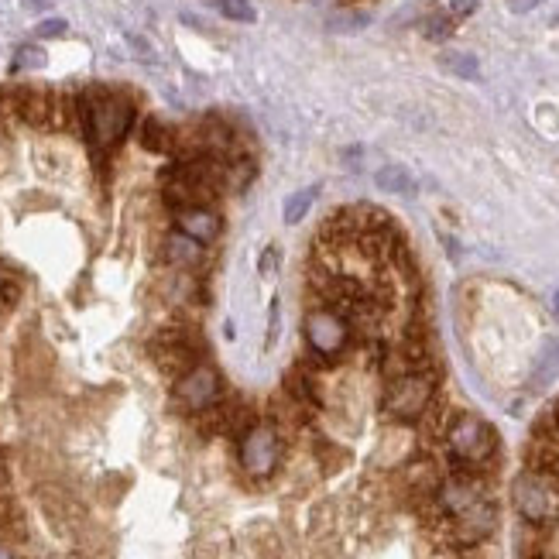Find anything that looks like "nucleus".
I'll list each match as a JSON object with an SVG mask.
<instances>
[{"label":"nucleus","instance_id":"aec40b11","mask_svg":"<svg viewBox=\"0 0 559 559\" xmlns=\"http://www.w3.org/2000/svg\"><path fill=\"white\" fill-rule=\"evenodd\" d=\"M556 371H559V340H549L539 357V364H535V381H549Z\"/></svg>","mask_w":559,"mask_h":559},{"label":"nucleus","instance_id":"f03ea898","mask_svg":"<svg viewBox=\"0 0 559 559\" xmlns=\"http://www.w3.org/2000/svg\"><path fill=\"white\" fill-rule=\"evenodd\" d=\"M446 446H450V457L457 463V470H470V474H484L494 463L498 453V433L481 419V415L457 412L446 426Z\"/></svg>","mask_w":559,"mask_h":559},{"label":"nucleus","instance_id":"c756f323","mask_svg":"<svg viewBox=\"0 0 559 559\" xmlns=\"http://www.w3.org/2000/svg\"><path fill=\"white\" fill-rule=\"evenodd\" d=\"M556 25H559V14H556Z\"/></svg>","mask_w":559,"mask_h":559},{"label":"nucleus","instance_id":"bb28decb","mask_svg":"<svg viewBox=\"0 0 559 559\" xmlns=\"http://www.w3.org/2000/svg\"><path fill=\"white\" fill-rule=\"evenodd\" d=\"M0 559H14L11 553H7V546H0Z\"/></svg>","mask_w":559,"mask_h":559},{"label":"nucleus","instance_id":"9b49d317","mask_svg":"<svg viewBox=\"0 0 559 559\" xmlns=\"http://www.w3.org/2000/svg\"><path fill=\"white\" fill-rule=\"evenodd\" d=\"M525 470L559 477V436L532 433L529 446H525Z\"/></svg>","mask_w":559,"mask_h":559},{"label":"nucleus","instance_id":"2eb2a0df","mask_svg":"<svg viewBox=\"0 0 559 559\" xmlns=\"http://www.w3.org/2000/svg\"><path fill=\"white\" fill-rule=\"evenodd\" d=\"M374 182H378L385 193H395V196H412L415 193V179L409 169H402V165H385V169H378L374 175Z\"/></svg>","mask_w":559,"mask_h":559},{"label":"nucleus","instance_id":"4be33fe9","mask_svg":"<svg viewBox=\"0 0 559 559\" xmlns=\"http://www.w3.org/2000/svg\"><path fill=\"white\" fill-rule=\"evenodd\" d=\"M220 11L227 14L230 21H241V25H251V21L258 18L251 0H220Z\"/></svg>","mask_w":559,"mask_h":559},{"label":"nucleus","instance_id":"6ab92c4d","mask_svg":"<svg viewBox=\"0 0 559 559\" xmlns=\"http://www.w3.org/2000/svg\"><path fill=\"white\" fill-rule=\"evenodd\" d=\"M453 31H457V25H453L450 18H443V14H436V11H429V18L422 21V35H426L429 42H446Z\"/></svg>","mask_w":559,"mask_h":559},{"label":"nucleus","instance_id":"1a4fd4ad","mask_svg":"<svg viewBox=\"0 0 559 559\" xmlns=\"http://www.w3.org/2000/svg\"><path fill=\"white\" fill-rule=\"evenodd\" d=\"M14 114L21 117L31 127H59L66 124V103H62L49 90H35V86H25V90L14 93Z\"/></svg>","mask_w":559,"mask_h":559},{"label":"nucleus","instance_id":"6e6552de","mask_svg":"<svg viewBox=\"0 0 559 559\" xmlns=\"http://www.w3.org/2000/svg\"><path fill=\"white\" fill-rule=\"evenodd\" d=\"M175 398L182 402V409L189 412H206L220 402V374L210 364H196L175 381Z\"/></svg>","mask_w":559,"mask_h":559},{"label":"nucleus","instance_id":"7ed1b4c3","mask_svg":"<svg viewBox=\"0 0 559 559\" xmlns=\"http://www.w3.org/2000/svg\"><path fill=\"white\" fill-rule=\"evenodd\" d=\"M511 501L532 529H549L559 522V477L525 470L511 484Z\"/></svg>","mask_w":559,"mask_h":559},{"label":"nucleus","instance_id":"39448f33","mask_svg":"<svg viewBox=\"0 0 559 559\" xmlns=\"http://www.w3.org/2000/svg\"><path fill=\"white\" fill-rule=\"evenodd\" d=\"M151 361L158 364V371L179 381L189 367L199 364V340L182 326H169L151 340Z\"/></svg>","mask_w":559,"mask_h":559},{"label":"nucleus","instance_id":"ddd939ff","mask_svg":"<svg viewBox=\"0 0 559 559\" xmlns=\"http://www.w3.org/2000/svg\"><path fill=\"white\" fill-rule=\"evenodd\" d=\"M199 254H203V244H196L193 237H186L182 230H172L165 237V261L169 265H196Z\"/></svg>","mask_w":559,"mask_h":559},{"label":"nucleus","instance_id":"cd10ccee","mask_svg":"<svg viewBox=\"0 0 559 559\" xmlns=\"http://www.w3.org/2000/svg\"><path fill=\"white\" fill-rule=\"evenodd\" d=\"M553 309H556V316H559V289H556V295H553Z\"/></svg>","mask_w":559,"mask_h":559},{"label":"nucleus","instance_id":"20e7f679","mask_svg":"<svg viewBox=\"0 0 559 559\" xmlns=\"http://www.w3.org/2000/svg\"><path fill=\"white\" fill-rule=\"evenodd\" d=\"M436 395V374L433 371H409L398 374V378H388L385 391V409L402 422L422 419L426 409L433 405Z\"/></svg>","mask_w":559,"mask_h":559},{"label":"nucleus","instance_id":"4468645a","mask_svg":"<svg viewBox=\"0 0 559 559\" xmlns=\"http://www.w3.org/2000/svg\"><path fill=\"white\" fill-rule=\"evenodd\" d=\"M285 391H289V398L299 409H313V405H319V391L309 371H292L289 378H285Z\"/></svg>","mask_w":559,"mask_h":559},{"label":"nucleus","instance_id":"f257e3e1","mask_svg":"<svg viewBox=\"0 0 559 559\" xmlns=\"http://www.w3.org/2000/svg\"><path fill=\"white\" fill-rule=\"evenodd\" d=\"M76 114H79V124H83V134L97 148H114L117 141H124V134L134 124L131 100H124L121 93H110V90L83 93L76 100Z\"/></svg>","mask_w":559,"mask_h":559},{"label":"nucleus","instance_id":"0eeeda50","mask_svg":"<svg viewBox=\"0 0 559 559\" xmlns=\"http://www.w3.org/2000/svg\"><path fill=\"white\" fill-rule=\"evenodd\" d=\"M302 330H306V343L313 347V354L326 357V361H333V357H340L347 350L350 323L340 313H333V309H313Z\"/></svg>","mask_w":559,"mask_h":559},{"label":"nucleus","instance_id":"412c9836","mask_svg":"<svg viewBox=\"0 0 559 559\" xmlns=\"http://www.w3.org/2000/svg\"><path fill=\"white\" fill-rule=\"evenodd\" d=\"M45 66V49H38V45H21L18 52H14V73H25V69H42Z\"/></svg>","mask_w":559,"mask_h":559},{"label":"nucleus","instance_id":"a878e982","mask_svg":"<svg viewBox=\"0 0 559 559\" xmlns=\"http://www.w3.org/2000/svg\"><path fill=\"white\" fill-rule=\"evenodd\" d=\"M542 0H508V7L515 14H529V11H535V7H539Z\"/></svg>","mask_w":559,"mask_h":559},{"label":"nucleus","instance_id":"393cba45","mask_svg":"<svg viewBox=\"0 0 559 559\" xmlns=\"http://www.w3.org/2000/svg\"><path fill=\"white\" fill-rule=\"evenodd\" d=\"M275 268H278V247H268L261 254V275H275Z\"/></svg>","mask_w":559,"mask_h":559},{"label":"nucleus","instance_id":"dca6fc26","mask_svg":"<svg viewBox=\"0 0 559 559\" xmlns=\"http://www.w3.org/2000/svg\"><path fill=\"white\" fill-rule=\"evenodd\" d=\"M439 66H443L446 73L460 76V79H477V76H481V62H477L470 52H443V55H439Z\"/></svg>","mask_w":559,"mask_h":559},{"label":"nucleus","instance_id":"c85d7f7f","mask_svg":"<svg viewBox=\"0 0 559 559\" xmlns=\"http://www.w3.org/2000/svg\"><path fill=\"white\" fill-rule=\"evenodd\" d=\"M206 4H213V7H220V0H206Z\"/></svg>","mask_w":559,"mask_h":559},{"label":"nucleus","instance_id":"5701e85b","mask_svg":"<svg viewBox=\"0 0 559 559\" xmlns=\"http://www.w3.org/2000/svg\"><path fill=\"white\" fill-rule=\"evenodd\" d=\"M367 14H340V18L330 21V31H361L367 28Z\"/></svg>","mask_w":559,"mask_h":559},{"label":"nucleus","instance_id":"a211bd4d","mask_svg":"<svg viewBox=\"0 0 559 559\" xmlns=\"http://www.w3.org/2000/svg\"><path fill=\"white\" fill-rule=\"evenodd\" d=\"M433 11L443 14V18H450L453 25H460V21H467L470 14L477 11V0H436Z\"/></svg>","mask_w":559,"mask_h":559},{"label":"nucleus","instance_id":"f8f14e48","mask_svg":"<svg viewBox=\"0 0 559 559\" xmlns=\"http://www.w3.org/2000/svg\"><path fill=\"white\" fill-rule=\"evenodd\" d=\"M138 141L145 151H155V155H169L175 151V134L169 124H162L158 117H145L138 127Z\"/></svg>","mask_w":559,"mask_h":559},{"label":"nucleus","instance_id":"f3484780","mask_svg":"<svg viewBox=\"0 0 559 559\" xmlns=\"http://www.w3.org/2000/svg\"><path fill=\"white\" fill-rule=\"evenodd\" d=\"M316 196H319V186H309V189H299V193H292L289 199H285V223H299L302 217H306L309 210H313V203H316Z\"/></svg>","mask_w":559,"mask_h":559},{"label":"nucleus","instance_id":"423d86ee","mask_svg":"<svg viewBox=\"0 0 559 559\" xmlns=\"http://www.w3.org/2000/svg\"><path fill=\"white\" fill-rule=\"evenodd\" d=\"M278 460H282V436H278V429L254 422L241 436V467L251 477H271Z\"/></svg>","mask_w":559,"mask_h":559},{"label":"nucleus","instance_id":"b1692460","mask_svg":"<svg viewBox=\"0 0 559 559\" xmlns=\"http://www.w3.org/2000/svg\"><path fill=\"white\" fill-rule=\"evenodd\" d=\"M35 35L38 38H59V35H66V21H62V18L42 21V25L35 28Z\"/></svg>","mask_w":559,"mask_h":559},{"label":"nucleus","instance_id":"9d476101","mask_svg":"<svg viewBox=\"0 0 559 559\" xmlns=\"http://www.w3.org/2000/svg\"><path fill=\"white\" fill-rule=\"evenodd\" d=\"M175 220H179V230H182V234L193 237L196 244L217 241V234H220V227H223L220 213L213 210V206H196V210H182V213H175Z\"/></svg>","mask_w":559,"mask_h":559}]
</instances>
